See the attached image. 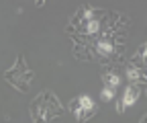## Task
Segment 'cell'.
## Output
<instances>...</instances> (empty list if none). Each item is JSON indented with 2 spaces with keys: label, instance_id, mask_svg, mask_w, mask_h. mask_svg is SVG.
Here are the masks:
<instances>
[{
  "label": "cell",
  "instance_id": "1",
  "mask_svg": "<svg viewBox=\"0 0 147 123\" xmlns=\"http://www.w3.org/2000/svg\"><path fill=\"white\" fill-rule=\"evenodd\" d=\"M71 109H74V113H76V117L80 121H84V119H88L92 113L96 111V105H94V101H92L88 94H82L76 103L71 105Z\"/></svg>",
  "mask_w": 147,
  "mask_h": 123
},
{
  "label": "cell",
  "instance_id": "2",
  "mask_svg": "<svg viewBox=\"0 0 147 123\" xmlns=\"http://www.w3.org/2000/svg\"><path fill=\"white\" fill-rule=\"evenodd\" d=\"M139 96H141V88L137 84H131V86H127V90H125V94H123V101L119 103V113H123L127 107H131L133 103H137L139 101Z\"/></svg>",
  "mask_w": 147,
  "mask_h": 123
},
{
  "label": "cell",
  "instance_id": "3",
  "mask_svg": "<svg viewBox=\"0 0 147 123\" xmlns=\"http://www.w3.org/2000/svg\"><path fill=\"white\" fill-rule=\"evenodd\" d=\"M113 51H115V47H113V41L110 39H100L98 41V54L100 56H104V58H108V56H113Z\"/></svg>",
  "mask_w": 147,
  "mask_h": 123
},
{
  "label": "cell",
  "instance_id": "4",
  "mask_svg": "<svg viewBox=\"0 0 147 123\" xmlns=\"http://www.w3.org/2000/svg\"><path fill=\"white\" fill-rule=\"evenodd\" d=\"M119 82H121L119 74H104V84L108 86V88H117Z\"/></svg>",
  "mask_w": 147,
  "mask_h": 123
},
{
  "label": "cell",
  "instance_id": "5",
  "mask_svg": "<svg viewBox=\"0 0 147 123\" xmlns=\"http://www.w3.org/2000/svg\"><path fill=\"white\" fill-rule=\"evenodd\" d=\"M127 76H129V80H131V82L139 80V70H137L135 66H129V68H127Z\"/></svg>",
  "mask_w": 147,
  "mask_h": 123
},
{
  "label": "cell",
  "instance_id": "6",
  "mask_svg": "<svg viewBox=\"0 0 147 123\" xmlns=\"http://www.w3.org/2000/svg\"><path fill=\"white\" fill-rule=\"evenodd\" d=\"M113 96H115V88H108V86H106V88H102V92H100V99H102V101H110Z\"/></svg>",
  "mask_w": 147,
  "mask_h": 123
},
{
  "label": "cell",
  "instance_id": "7",
  "mask_svg": "<svg viewBox=\"0 0 147 123\" xmlns=\"http://www.w3.org/2000/svg\"><path fill=\"white\" fill-rule=\"evenodd\" d=\"M86 29H88V33H96V31H98V21L92 19V21L88 23V27H86Z\"/></svg>",
  "mask_w": 147,
  "mask_h": 123
}]
</instances>
